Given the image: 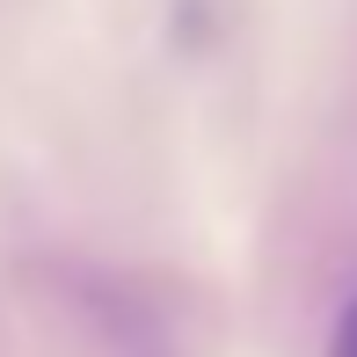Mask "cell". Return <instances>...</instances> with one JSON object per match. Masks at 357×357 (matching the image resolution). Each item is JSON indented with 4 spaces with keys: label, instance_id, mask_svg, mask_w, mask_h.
<instances>
[{
    "label": "cell",
    "instance_id": "cell-1",
    "mask_svg": "<svg viewBox=\"0 0 357 357\" xmlns=\"http://www.w3.org/2000/svg\"><path fill=\"white\" fill-rule=\"evenodd\" d=\"M328 357H357V284H350V299L335 306V328H328Z\"/></svg>",
    "mask_w": 357,
    "mask_h": 357
}]
</instances>
